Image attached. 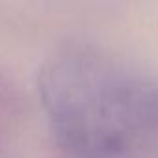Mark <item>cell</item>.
<instances>
[{
  "label": "cell",
  "instance_id": "1",
  "mask_svg": "<svg viewBox=\"0 0 158 158\" xmlns=\"http://www.w3.org/2000/svg\"><path fill=\"white\" fill-rule=\"evenodd\" d=\"M37 89L69 158H158V73L88 41L60 45Z\"/></svg>",
  "mask_w": 158,
  "mask_h": 158
}]
</instances>
